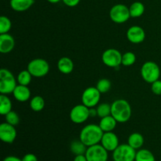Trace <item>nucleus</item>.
I'll list each match as a JSON object with an SVG mask.
<instances>
[{
	"label": "nucleus",
	"instance_id": "b1692460",
	"mask_svg": "<svg viewBox=\"0 0 161 161\" xmlns=\"http://www.w3.org/2000/svg\"><path fill=\"white\" fill-rule=\"evenodd\" d=\"M135 161H156V158L150 150L140 149L136 153Z\"/></svg>",
	"mask_w": 161,
	"mask_h": 161
},
{
	"label": "nucleus",
	"instance_id": "ddd939ff",
	"mask_svg": "<svg viewBox=\"0 0 161 161\" xmlns=\"http://www.w3.org/2000/svg\"><path fill=\"white\" fill-rule=\"evenodd\" d=\"M100 144L108 152H113L119 146V138L113 131L104 132Z\"/></svg>",
	"mask_w": 161,
	"mask_h": 161
},
{
	"label": "nucleus",
	"instance_id": "9d476101",
	"mask_svg": "<svg viewBox=\"0 0 161 161\" xmlns=\"http://www.w3.org/2000/svg\"><path fill=\"white\" fill-rule=\"evenodd\" d=\"M108 151L101 144L89 146L85 153L88 161H108Z\"/></svg>",
	"mask_w": 161,
	"mask_h": 161
},
{
	"label": "nucleus",
	"instance_id": "20e7f679",
	"mask_svg": "<svg viewBox=\"0 0 161 161\" xmlns=\"http://www.w3.org/2000/svg\"><path fill=\"white\" fill-rule=\"evenodd\" d=\"M141 75L143 80L148 83H153L160 79V69L154 61H146L141 68Z\"/></svg>",
	"mask_w": 161,
	"mask_h": 161
},
{
	"label": "nucleus",
	"instance_id": "c85d7f7f",
	"mask_svg": "<svg viewBox=\"0 0 161 161\" xmlns=\"http://www.w3.org/2000/svg\"><path fill=\"white\" fill-rule=\"evenodd\" d=\"M111 86L112 83L109 80H108V79H101L97 81L96 87H97V89L98 90L101 94H105V93L109 91V90L111 89Z\"/></svg>",
	"mask_w": 161,
	"mask_h": 161
},
{
	"label": "nucleus",
	"instance_id": "e433bc0d",
	"mask_svg": "<svg viewBox=\"0 0 161 161\" xmlns=\"http://www.w3.org/2000/svg\"><path fill=\"white\" fill-rule=\"evenodd\" d=\"M62 1V0H47V2H49L50 3H53V4H55V3H58L59 2Z\"/></svg>",
	"mask_w": 161,
	"mask_h": 161
},
{
	"label": "nucleus",
	"instance_id": "2f4dec72",
	"mask_svg": "<svg viewBox=\"0 0 161 161\" xmlns=\"http://www.w3.org/2000/svg\"><path fill=\"white\" fill-rule=\"evenodd\" d=\"M151 91L156 95H161V80H158L151 83Z\"/></svg>",
	"mask_w": 161,
	"mask_h": 161
},
{
	"label": "nucleus",
	"instance_id": "423d86ee",
	"mask_svg": "<svg viewBox=\"0 0 161 161\" xmlns=\"http://www.w3.org/2000/svg\"><path fill=\"white\" fill-rule=\"evenodd\" d=\"M136 153V149L128 144H119L113 152V159L114 161H135Z\"/></svg>",
	"mask_w": 161,
	"mask_h": 161
},
{
	"label": "nucleus",
	"instance_id": "c756f323",
	"mask_svg": "<svg viewBox=\"0 0 161 161\" xmlns=\"http://www.w3.org/2000/svg\"><path fill=\"white\" fill-rule=\"evenodd\" d=\"M136 61V55L133 52H126L122 55V64L124 66H131Z\"/></svg>",
	"mask_w": 161,
	"mask_h": 161
},
{
	"label": "nucleus",
	"instance_id": "f03ea898",
	"mask_svg": "<svg viewBox=\"0 0 161 161\" xmlns=\"http://www.w3.org/2000/svg\"><path fill=\"white\" fill-rule=\"evenodd\" d=\"M111 115L118 123L127 122L131 117V106L127 101L117 99L111 104Z\"/></svg>",
	"mask_w": 161,
	"mask_h": 161
},
{
	"label": "nucleus",
	"instance_id": "72a5a7b5",
	"mask_svg": "<svg viewBox=\"0 0 161 161\" xmlns=\"http://www.w3.org/2000/svg\"><path fill=\"white\" fill-rule=\"evenodd\" d=\"M22 161H38V158L35 154L27 153L23 157Z\"/></svg>",
	"mask_w": 161,
	"mask_h": 161
},
{
	"label": "nucleus",
	"instance_id": "473e14b6",
	"mask_svg": "<svg viewBox=\"0 0 161 161\" xmlns=\"http://www.w3.org/2000/svg\"><path fill=\"white\" fill-rule=\"evenodd\" d=\"M62 2L69 7H75L80 3V0H62Z\"/></svg>",
	"mask_w": 161,
	"mask_h": 161
},
{
	"label": "nucleus",
	"instance_id": "4468645a",
	"mask_svg": "<svg viewBox=\"0 0 161 161\" xmlns=\"http://www.w3.org/2000/svg\"><path fill=\"white\" fill-rule=\"evenodd\" d=\"M127 38L131 43L139 44L142 43L146 39V32L142 27L134 25L130 27L127 30Z\"/></svg>",
	"mask_w": 161,
	"mask_h": 161
},
{
	"label": "nucleus",
	"instance_id": "cd10ccee",
	"mask_svg": "<svg viewBox=\"0 0 161 161\" xmlns=\"http://www.w3.org/2000/svg\"><path fill=\"white\" fill-rule=\"evenodd\" d=\"M96 109H97V116L100 118L111 115V105L108 103L98 104Z\"/></svg>",
	"mask_w": 161,
	"mask_h": 161
},
{
	"label": "nucleus",
	"instance_id": "6ab92c4d",
	"mask_svg": "<svg viewBox=\"0 0 161 161\" xmlns=\"http://www.w3.org/2000/svg\"><path fill=\"white\" fill-rule=\"evenodd\" d=\"M117 123L116 119L112 115H109V116L101 118L98 125L104 132H109L113 131V130L116 128Z\"/></svg>",
	"mask_w": 161,
	"mask_h": 161
},
{
	"label": "nucleus",
	"instance_id": "2eb2a0df",
	"mask_svg": "<svg viewBox=\"0 0 161 161\" xmlns=\"http://www.w3.org/2000/svg\"><path fill=\"white\" fill-rule=\"evenodd\" d=\"M15 47L14 38L9 33L0 34V52L2 53H10Z\"/></svg>",
	"mask_w": 161,
	"mask_h": 161
},
{
	"label": "nucleus",
	"instance_id": "bb28decb",
	"mask_svg": "<svg viewBox=\"0 0 161 161\" xmlns=\"http://www.w3.org/2000/svg\"><path fill=\"white\" fill-rule=\"evenodd\" d=\"M12 28V22L10 19L6 16L0 17V34L9 33Z\"/></svg>",
	"mask_w": 161,
	"mask_h": 161
},
{
	"label": "nucleus",
	"instance_id": "1a4fd4ad",
	"mask_svg": "<svg viewBox=\"0 0 161 161\" xmlns=\"http://www.w3.org/2000/svg\"><path fill=\"white\" fill-rule=\"evenodd\" d=\"M101 93L97 87L90 86L85 89L82 94V104L88 108H94L99 104L101 99Z\"/></svg>",
	"mask_w": 161,
	"mask_h": 161
},
{
	"label": "nucleus",
	"instance_id": "f3484780",
	"mask_svg": "<svg viewBox=\"0 0 161 161\" xmlns=\"http://www.w3.org/2000/svg\"><path fill=\"white\" fill-rule=\"evenodd\" d=\"M35 0H10L9 6L16 12H25L33 6Z\"/></svg>",
	"mask_w": 161,
	"mask_h": 161
},
{
	"label": "nucleus",
	"instance_id": "7ed1b4c3",
	"mask_svg": "<svg viewBox=\"0 0 161 161\" xmlns=\"http://www.w3.org/2000/svg\"><path fill=\"white\" fill-rule=\"evenodd\" d=\"M17 80L12 72L6 69L0 70V93L1 94H13L14 89L17 86Z\"/></svg>",
	"mask_w": 161,
	"mask_h": 161
},
{
	"label": "nucleus",
	"instance_id": "412c9836",
	"mask_svg": "<svg viewBox=\"0 0 161 161\" xmlns=\"http://www.w3.org/2000/svg\"><path fill=\"white\" fill-rule=\"evenodd\" d=\"M145 9H146V8H145L144 4L142 3H141V2H135L129 7L130 17L138 18V17H142L144 14Z\"/></svg>",
	"mask_w": 161,
	"mask_h": 161
},
{
	"label": "nucleus",
	"instance_id": "a211bd4d",
	"mask_svg": "<svg viewBox=\"0 0 161 161\" xmlns=\"http://www.w3.org/2000/svg\"><path fill=\"white\" fill-rule=\"evenodd\" d=\"M58 69L62 74H70L74 69L73 61L68 57H63L58 61Z\"/></svg>",
	"mask_w": 161,
	"mask_h": 161
},
{
	"label": "nucleus",
	"instance_id": "5701e85b",
	"mask_svg": "<svg viewBox=\"0 0 161 161\" xmlns=\"http://www.w3.org/2000/svg\"><path fill=\"white\" fill-rule=\"evenodd\" d=\"M10 111H12V102L7 95L1 94L0 95V114L2 116H6Z\"/></svg>",
	"mask_w": 161,
	"mask_h": 161
},
{
	"label": "nucleus",
	"instance_id": "4be33fe9",
	"mask_svg": "<svg viewBox=\"0 0 161 161\" xmlns=\"http://www.w3.org/2000/svg\"><path fill=\"white\" fill-rule=\"evenodd\" d=\"M87 148V146L84 143L82 142V141L80 139L74 140V141L72 142V143L70 145L71 152L75 156L83 155V154H85Z\"/></svg>",
	"mask_w": 161,
	"mask_h": 161
},
{
	"label": "nucleus",
	"instance_id": "f8f14e48",
	"mask_svg": "<svg viewBox=\"0 0 161 161\" xmlns=\"http://www.w3.org/2000/svg\"><path fill=\"white\" fill-rule=\"evenodd\" d=\"M17 138V130L14 126L8 124L3 123L0 125V139L2 142L7 144H11L15 141Z\"/></svg>",
	"mask_w": 161,
	"mask_h": 161
},
{
	"label": "nucleus",
	"instance_id": "6e6552de",
	"mask_svg": "<svg viewBox=\"0 0 161 161\" xmlns=\"http://www.w3.org/2000/svg\"><path fill=\"white\" fill-rule=\"evenodd\" d=\"M122 53L116 49L110 48L103 52L102 60L108 67L116 68L122 64Z\"/></svg>",
	"mask_w": 161,
	"mask_h": 161
},
{
	"label": "nucleus",
	"instance_id": "9b49d317",
	"mask_svg": "<svg viewBox=\"0 0 161 161\" xmlns=\"http://www.w3.org/2000/svg\"><path fill=\"white\" fill-rule=\"evenodd\" d=\"M69 117L71 121L74 124H83L87 120L88 118H90V108L83 104L75 105L71 110Z\"/></svg>",
	"mask_w": 161,
	"mask_h": 161
},
{
	"label": "nucleus",
	"instance_id": "393cba45",
	"mask_svg": "<svg viewBox=\"0 0 161 161\" xmlns=\"http://www.w3.org/2000/svg\"><path fill=\"white\" fill-rule=\"evenodd\" d=\"M45 107V101L41 96H35L30 101V108L34 112H40Z\"/></svg>",
	"mask_w": 161,
	"mask_h": 161
},
{
	"label": "nucleus",
	"instance_id": "4c0bfd02",
	"mask_svg": "<svg viewBox=\"0 0 161 161\" xmlns=\"http://www.w3.org/2000/svg\"><path fill=\"white\" fill-rule=\"evenodd\" d=\"M160 152H161V148H160Z\"/></svg>",
	"mask_w": 161,
	"mask_h": 161
},
{
	"label": "nucleus",
	"instance_id": "39448f33",
	"mask_svg": "<svg viewBox=\"0 0 161 161\" xmlns=\"http://www.w3.org/2000/svg\"><path fill=\"white\" fill-rule=\"evenodd\" d=\"M27 69L33 77L41 78L48 74L50 71V64L45 59L36 58L28 63Z\"/></svg>",
	"mask_w": 161,
	"mask_h": 161
},
{
	"label": "nucleus",
	"instance_id": "7c9ffc66",
	"mask_svg": "<svg viewBox=\"0 0 161 161\" xmlns=\"http://www.w3.org/2000/svg\"><path fill=\"white\" fill-rule=\"evenodd\" d=\"M5 119H6V123L14 126V127L18 125L20 123V116L16 112L13 111V110L5 116Z\"/></svg>",
	"mask_w": 161,
	"mask_h": 161
},
{
	"label": "nucleus",
	"instance_id": "aec40b11",
	"mask_svg": "<svg viewBox=\"0 0 161 161\" xmlns=\"http://www.w3.org/2000/svg\"><path fill=\"white\" fill-rule=\"evenodd\" d=\"M145 142L144 137L142 134L138 133V132H135L132 133L130 136L128 137V140H127V144L129 146H131L136 150L142 149Z\"/></svg>",
	"mask_w": 161,
	"mask_h": 161
},
{
	"label": "nucleus",
	"instance_id": "c9c22d12",
	"mask_svg": "<svg viewBox=\"0 0 161 161\" xmlns=\"http://www.w3.org/2000/svg\"><path fill=\"white\" fill-rule=\"evenodd\" d=\"M73 161H88V160L87 159H86L85 154H83V155L75 156V158H74Z\"/></svg>",
	"mask_w": 161,
	"mask_h": 161
},
{
	"label": "nucleus",
	"instance_id": "f704fd0d",
	"mask_svg": "<svg viewBox=\"0 0 161 161\" xmlns=\"http://www.w3.org/2000/svg\"><path fill=\"white\" fill-rule=\"evenodd\" d=\"M3 161H22V159L18 158L15 156H8L3 160Z\"/></svg>",
	"mask_w": 161,
	"mask_h": 161
},
{
	"label": "nucleus",
	"instance_id": "0eeeda50",
	"mask_svg": "<svg viewBox=\"0 0 161 161\" xmlns=\"http://www.w3.org/2000/svg\"><path fill=\"white\" fill-rule=\"evenodd\" d=\"M110 19L116 24H124L130 18V10L124 4H116L109 11Z\"/></svg>",
	"mask_w": 161,
	"mask_h": 161
},
{
	"label": "nucleus",
	"instance_id": "dca6fc26",
	"mask_svg": "<svg viewBox=\"0 0 161 161\" xmlns=\"http://www.w3.org/2000/svg\"><path fill=\"white\" fill-rule=\"evenodd\" d=\"M14 97L17 102H25L28 101L31 97V91L28 87V86H23V85L17 84L16 88L14 89Z\"/></svg>",
	"mask_w": 161,
	"mask_h": 161
},
{
	"label": "nucleus",
	"instance_id": "f257e3e1",
	"mask_svg": "<svg viewBox=\"0 0 161 161\" xmlns=\"http://www.w3.org/2000/svg\"><path fill=\"white\" fill-rule=\"evenodd\" d=\"M104 131L101 129L100 126L91 124L85 126L80 133V139L87 147L100 144L103 136Z\"/></svg>",
	"mask_w": 161,
	"mask_h": 161
},
{
	"label": "nucleus",
	"instance_id": "a878e982",
	"mask_svg": "<svg viewBox=\"0 0 161 161\" xmlns=\"http://www.w3.org/2000/svg\"><path fill=\"white\" fill-rule=\"evenodd\" d=\"M31 74L28 72V70H23L17 75V83L23 86H28L31 82V78H32Z\"/></svg>",
	"mask_w": 161,
	"mask_h": 161
}]
</instances>
